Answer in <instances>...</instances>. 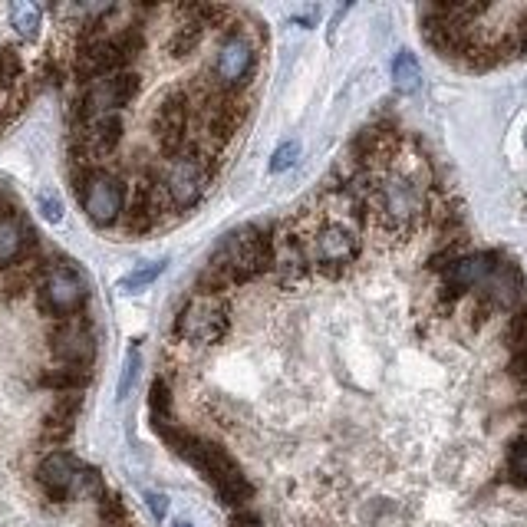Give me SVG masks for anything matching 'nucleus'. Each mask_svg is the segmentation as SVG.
I'll return each instance as SVG.
<instances>
[{"label": "nucleus", "mask_w": 527, "mask_h": 527, "mask_svg": "<svg viewBox=\"0 0 527 527\" xmlns=\"http://www.w3.org/2000/svg\"><path fill=\"white\" fill-rule=\"evenodd\" d=\"M155 432L162 435L165 445L172 448L178 458H185L188 465L198 468L211 485H215V495L221 498L224 508L241 511L244 504L254 501V485L248 475L241 472V465L228 455V448H221L215 439H205V435H195L175 425L172 419H155Z\"/></svg>", "instance_id": "1"}, {"label": "nucleus", "mask_w": 527, "mask_h": 527, "mask_svg": "<svg viewBox=\"0 0 527 527\" xmlns=\"http://www.w3.org/2000/svg\"><path fill=\"white\" fill-rule=\"evenodd\" d=\"M290 231L297 234L300 248H304L310 274H320L327 280H336L350 271V264L360 261L363 254V238L360 228H353L350 221L323 211H300L297 218H290Z\"/></svg>", "instance_id": "2"}, {"label": "nucleus", "mask_w": 527, "mask_h": 527, "mask_svg": "<svg viewBox=\"0 0 527 527\" xmlns=\"http://www.w3.org/2000/svg\"><path fill=\"white\" fill-rule=\"evenodd\" d=\"M277 261V224H241L224 234V241L208 257V267L221 274L231 287L251 284V280L274 271Z\"/></svg>", "instance_id": "3"}, {"label": "nucleus", "mask_w": 527, "mask_h": 527, "mask_svg": "<svg viewBox=\"0 0 527 527\" xmlns=\"http://www.w3.org/2000/svg\"><path fill=\"white\" fill-rule=\"evenodd\" d=\"M211 159H215V155H208V152H185V155H178V159L149 162L142 178L159 185L168 198V205L175 211H185V208H195L201 195L211 188V178H215Z\"/></svg>", "instance_id": "4"}, {"label": "nucleus", "mask_w": 527, "mask_h": 527, "mask_svg": "<svg viewBox=\"0 0 527 527\" xmlns=\"http://www.w3.org/2000/svg\"><path fill=\"white\" fill-rule=\"evenodd\" d=\"M211 86L221 93H244L257 73V37L241 24H231L218 37L215 56H211L208 70Z\"/></svg>", "instance_id": "5"}, {"label": "nucleus", "mask_w": 527, "mask_h": 527, "mask_svg": "<svg viewBox=\"0 0 527 527\" xmlns=\"http://www.w3.org/2000/svg\"><path fill=\"white\" fill-rule=\"evenodd\" d=\"M73 188L86 211V218L93 221L96 228H112V224H119L122 211H126V201H129V188L119 175H112L106 168L96 165V168H89V172L76 175Z\"/></svg>", "instance_id": "6"}, {"label": "nucleus", "mask_w": 527, "mask_h": 527, "mask_svg": "<svg viewBox=\"0 0 527 527\" xmlns=\"http://www.w3.org/2000/svg\"><path fill=\"white\" fill-rule=\"evenodd\" d=\"M175 336L182 343L215 346L231 333V304L228 297H188L185 307L175 313Z\"/></svg>", "instance_id": "7"}, {"label": "nucleus", "mask_w": 527, "mask_h": 527, "mask_svg": "<svg viewBox=\"0 0 527 527\" xmlns=\"http://www.w3.org/2000/svg\"><path fill=\"white\" fill-rule=\"evenodd\" d=\"M139 93H142V76L136 70L96 80V83L83 86L80 96L73 99L70 122L73 126H80V122L93 119V116H106V112H119L122 116V109H126Z\"/></svg>", "instance_id": "8"}, {"label": "nucleus", "mask_w": 527, "mask_h": 527, "mask_svg": "<svg viewBox=\"0 0 527 527\" xmlns=\"http://www.w3.org/2000/svg\"><path fill=\"white\" fill-rule=\"evenodd\" d=\"M192 116H195L192 93H185V89H172V93L159 99V106L152 112V139L165 159H178V155L188 152Z\"/></svg>", "instance_id": "9"}, {"label": "nucleus", "mask_w": 527, "mask_h": 527, "mask_svg": "<svg viewBox=\"0 0 527 527\" xmlns=\"http://www.w3.org/2000/svg\"><path fill=\"white\" fill-rule=\"evenodd\" d=\"M86 300H89V287L83 274L73 267V261H63L60 267H53L47 280L37 287V307L43 317H53V320H66L83 313Z\"/></svg>", "instance_id": "10"}, {"label": "nucleus", "mask_w": 527, "mask_h": 527, "mask_svg": "<svg viewBox=\"0 0 527 527\" xmlns=\"http://www.w3.org/2000/svg\"><path fill=\"white\" fill-rule=\"evenodd\" d=\"M50 353L60 366H80L93 369L96 360V330L89 313H76V317L56 320L50 330Z\"/></svg>", "instance_id": "11"}, {"label": "nucleus", "mask_w": 527, "mask_h": 527, "mask_svg": "<svg viewBox=\"0 0 527 527\" xmlns=\"http://www.w3.org/2000/svg\"><path fill=\"white\" fill-rule=\"evenodd\" d=\"M165 208H172V205H168L162 188L149 182V178H142V182L132 188V198L126 201V211H122V218H119L122 234H126V238H142V234L155 231L165 221Z\"/></svg>", "instance_id": "12"}, {"label": "nucleus", "mask_w": 527, "mask_h": 527, "mask_svg": "<svg viewBox=\"0 0 527 527\" xmlns=\"http://www.w3.org/2000/svg\"><path fill=\"white\" fill-rule=\"evenodd\" d=\"M501 261H504V254L498 251H475V254L458 257L442 277V304H458L465 294H475Z\"/></svg>", "instance_id": "13"}, {"label": "nucleus", "mask_w": 527, "mask_h": 527, "mask_svg": "<svg viewBox=\"0 0 527 527\" xmlns=\"http://www.w3.org/2000/svg\"><path fill=\"white\" fill-rule=\"evenodd\" d=\"M524 297H527V280L521 274V267L514 264V261H504L491 271V277L475 290V304H481L488 313H495V310H504V313H514V310H521L524 304Z\"/></svg>", "instance_id": "14"}, {"label": "nucleus", "mask_w": 527, "mask_h": 527, "mask_svg": "<svg viewBox=\"0 0 527 527\" xmlns=\"http://www.w3.org/2000/svg\"><path fill=\"white\" fill-rule=\"evenodd\" d=\"M83 468L70 452H50L37 468V481L40 488L47 491L53 501H66L80 495V481H83Z\"/></svg>", "instance_id": "15"}, {"label": "nucleus", "mask_w": 527, "mask_h": 527, "mask_svg": "<svg viewBox=\"0 0 527 527\" xmlns=\"http://www.w3.org/2000/svg\"><path fill=\"white\" fill-rule=\"evenodd\" d=\"M37 248H40V238L24 211L0 215V271H10V267L30 257Z\"/></svg>", "instance_id": "16"}, {"label": "nucleus", "mask_w": 527, "mask_h": 527, "mask_svg": "<svg viewBox=\"0 0 527 527\" xmlns=\"http://www.w3.org/2000/svg\"><path fill=\"white\" fill-rule=\"evenodd\" d=\"M73 136L83 139V145L96 155H109L122 145V136H126V122H122L119 112H106V116H93L73 126Z\"/></svg>", "instance_id": "17"}, {"label": "nucleus", "mask_w": 527, "mask_h": 527, "mask_svg": "<svg viewBox=\"0 0 527 527\" xmlns=\"http://www.w3.org/2000/svg\"><path fill=\"white\" fill-rule=\"evenodd\" d=\"M205 40H208V30L201 27L198 20H182V24H175V30L168 33L165 53H168V60L185 63L188 56H195L201 47H205Z\"/></svg>", "instance_id": "18"}, {"label": "nucleus", "mask_w": 527, "mask_h": 527, "mask_svg": "<svg viewBox=\"0 0 527 527\" xmlns=\"http://www.w3.org/2000/svg\"><path fill=\"white\" fill-rule=\"evenodd\" d=\"M89 383H93V369H80V366H53V369H43L37 376V386L56 392V396L83 392Z\"/></svg>", "instance_id": "19"}, {"label": "nucleus", "mask_w": 527, "mask_h": 527, "mask_svg": "<svg viewBox=\"0 0 527 527\" xmlns=\"http://www.w3.org/2000/svg\"><path fill=\"white\" fill-rule=\"evenodd\" d=\"M392 83H396L399 93H416V89L422 86L419 60L409 50H399L396 60H392Z\"/></svg>", "instance_id": "20"}, {"label": "nucleus", "mask_w": 527, "mask_h": 527, "mask_svg": "<svg viewBox=\"0 0 527 527\" xmlns=\"http://www.w3.org/2000/svg\"><path fill=\"white\" fill-rule=\"evenodd\" d=\"M24 86V56L14 47H0V96Z\"/></svg>", "instance_id": "21"}, {"label": "nucleus", "mask_w": 527, "mask_h": 527, "mask_svg": "<svg viewBox=\"0 0 527 527\" xmlns=\"http://www.w3.org/2000/svg\"><path fill=\"white\" fill-rule=\"evenodd\" d=\"M10 27H14L24 40H33L43 24V10L37 4H10Z\"/></svg>", "instance_id": "22"}, {"label": "nucleus", "mask_w": 527, "mask_h": 527, "mask_svg": "<svg viewBox=\"0 0 527 527\" xmlns=\"http://www.w3.org/2000/svg\"><path fill=\"white\" fill-rule=\"evenodd\" d=\"M508 481L518 488H527V429L508 448Z\"/></svg>", "instance_id": "23"}, {"label": "nucleus", "mask_w": 527, "mask_h": 527, "mask_svg": "<svg viewBox=\"0 0 527 527\" xmlns=\"http://www.w3.org/2000/svg\"><path fill=\"white\" fill-rule=\"evenodd\" d=\"M165 271V261H152V264H142V267H136L132 274H126L122 277V290H129V294H136V290H145L152 284L155 277H159Z\"/></svg>", "instance_id": "24"}, {"label": "nucleus", "mask_w": 527, "mask_h": 527, "mask_svg": "<svg viewBox=\"0 0 527 527\" xmlns=\"http://www.w3.org/2000/svg\"><path fill=\"white\" fill-rule=\"evenodd\" d=\"M504 340H508L511 353L527 350V307L514 310L508 317V330H504Z\"/></svg>", "instance_id": "25"}, {"label": "nucleus", "mask_w": 527, "mask_h": 527, "mask_svg": "<svg viewBox=\"0 0 527 527\" xmlns=\"http://www.w3.org/2000/svg\"><path fill=\"white\" fill-rule=\"evenodd\" d=\"M99 518H103L106 527H122L129 521V508L122 504L119 495H103L99 498Z\"/></svg>", "instance_id": "26"}, {"label": "nucleus", "mask_w": 527, "mask_h": 527, "mask_svg": "<svg viewBox=\"0 0 527 527\" xmlns=\"http://www.w3.org/2000/svg\"><path fill=\"white\" fill-rule=\"evenodd\" d=\"M149 406H152V419H168L172 416V386L159 376L149 389Z\"/></svg>", "instance_id": "27"}, {"label": "nucleus", "mask_w": 527, "mask_h": 527, "mask_svg": "<svg viewBox=\"0 0 527 527\" xmlns=\"http://www.w3.org/2000/svg\"><path fill=\"white\" fill-rule=\"evenodd\" d=\"M297 155H300V145L297 142H284V145H280V149L271 155V165H267V168H271V175L287 172V168L297 162Z\"/></svg>", "instance_id": "28"}, {"label": "nucleus", "mask_w": 527, "mask_h": 527, "mask_svg": "<svg viewBox=\"0 0 527 527\" xmlns=\"http://www.w3.org/2000/svg\"><path fill=\"white\" fill-rule=\"evenodd\" d=\"M139 376V350L132 346L129 356H126V369H122V379H119V399H126L132 392V383H136Z\"/></svg>", "instance_id": "29"}, {"label": "nucleus", "mask_w": 527, "mask_h": 527, "mask_svg": "<svg viewBox=\"0 0 527 527\" xmlns=\"http://www.w3.org/2000/svg\"><path fill=\"white\" fill-rule=\"evenodd\" d=\"M508 376H511V383H514V386L527 389V350H521V353H511Z\"/></svg>", "instance_id": "30"}, {"label": "nucleus", "mask_w": 527, "mask_h": 527, "mask_svg": "<svg viewBox=\"0 0 527 527\" xmlns=\"http://www.w3.org/2000/svg\"><path fill=\"white\" fill-rule=\"evenodd\" d=\"M37 205H40V211H43V218L47 221H60L63 218V205H60V198H56L53 192H43L40 198H37Z\"/></svg>", "instance_id": "31"}, {"label": "nucleus", "mask_w": 527, "mask_h": 527, "mask_svg": "<svg viewBox=\"0 0 527 527\" xmlns=\"http://www.w3.org/2000/svg\"><path fill=\"white\" fill-rule=\"evenodd\" d=\"M257 524H261V518H257L254 511H238V514L231 518L228 527H257Z\"/></svg>", "instance_id": "32"}, {"label": "nucleus", "mask_w": 527, "mask_h": 527, "mask_svg": "<svg viewBox=\"0 0 527 527\" xmlns=\"http://www.w3.org/2000/svg\"><path fill=\"white\" fill-rule=\"evenodd\" d=\"M145 498H149V504H152V514H155V518H165V511H168V498H162V495H155V491H149V495H145Z\"/></svg>", "instance_id": "33"}, {"label": "nucleus", "mask_w": 527, "mask_h": 527, "mask_svg": "<svg viewBox=\"0 0 527 527\" xmlns=\"http://www.w3.org/2000/svg\"><path fill=\"white\" fill-rule=\"evenodd\" d=\"M175 527H192V524H185V521H178V524H175Z\"/></svg>", "instance_id": "34"}, {"label": "nucleus", "mask_w": 527, "mask_h": 527, "mask_svg": "<svg viewBox=\"0 0 527 527\" xmlns=\"http://www.w3.org/2000/svg\"><path fill=\"white\" fill-rule=\"evenodd\" d=\"M122 527H139V524H132V521H126V524H122Z\"/></svg>", "instance_id": "35"}]
</instances>
